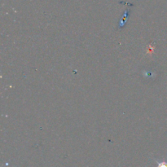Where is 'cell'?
I'll use <instances>...</instances> for the list:
<instances>
[{
  "label": "cell",
  "instance_id": "obj_1",
  "mask_svg": "<svg viewBox=\"0 0 167 167\" xmlns=\"http://www.w3.org/2000/svg\"><path fill=\"white\" fill-rule=\"evenodd\" d=\"M157 167H167V161H157Z\"/></svg>",
  "mask_w": 167,
  "mask_h": 167
},
{
  "label": "cell",
  "instance_id": "obj_2",
  "mask_svg": "<svg viewBox=\"0 0 167 167\" xmlns=\"http://www.w3.org/2000/svg\"><path fill=\"white\" fill-rule=\"evenodd\" d=\"M127 13H128V11H125V16H124V20H125V18H126V16H127ZM121 23H122V26H123V25L125 24V22L123 23V18L122 19V20H121Z\"/></svg>",
  "mask_w": 167,
  "mask_h": 167
}]
</instances>
